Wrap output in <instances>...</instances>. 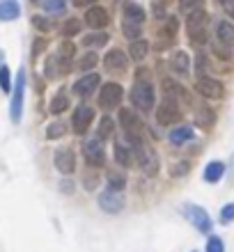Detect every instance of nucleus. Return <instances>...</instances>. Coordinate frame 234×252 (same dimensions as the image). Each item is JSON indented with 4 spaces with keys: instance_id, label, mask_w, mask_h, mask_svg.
<instances>
[{
    "instance_id": "nucleus-16",
    "label": "nucleus",
    "mask_w": 234,
    "mask_h": 252,
    "mask_svg": "<svg viewBox=\"0 0 234 252\" xmlns=\"http://www.w3.org/2000/svg\"><path fill=\"white\" fill-rule=\"evenodd\" d=\"M101 78H99V73H85L80 80H76V85H74V92L78 94V96H90V94L99 87Z\"/></svg>"
},
{
    "instance_id": "nucleus-48",
    "label": "nucleus",
    "mask_w": 234,
    "mask_h": 252,
    "mask_svg": "<svg viewBox=\"0 0 234 252\" xmlns=\"http://www.w3.org/2000/svg\"><path fill=\"white\" fill-rule=\"evenodd\" d=\"M34 2H39V0H34Z\"/></svg>"
},
{
    "instance_id": "nucleus-8",
    "label": "nucleus",
    "mask_w": 234,
    "mask_h": 252,
    "mask_svg": "<svg viewBox=\"0 0 234 252\" xmlns=\"http://www.w3.org/2000/svg\"><path fill=\"white\" fill-rule=\"evenodd\" d=\"M195 90L202 94V96H207V99H223V83L216 78H209V76H198L195 80Z\"/></svg>"
},
{
    "instance_id": "nucleus-45",
    "label": "nucleus",
    "mask_w": 234,
    "mask_h": 252,
    "mask_svg": "<svg viewBox=\"0 0 234 252\" xmlns=\"http://www.w3.org/2000/svg\"><path fill=\"white\" fill-rule=\"evenodd\" d=\"M44 46H46V44H44V39H37V41H34V44H33V58H34V55H39L41 51H44Z\"/></svg>"
},
{
    "instance_id": "nucleus-22",
    "label": "nucleus",
    "mask_w": 234,
    "mask_h": 252,
    "mask_svg": "<svg viewBox=\"0 0 234 252\" xmlns=\"http://www.w3.org/2000/svg\"><path fill=\"white\" fill-rule=\"evenodd\" d=\"M108 39H110V34L103 32V30H94V32L85 34L83 37V46L85 48H101V46H106Z\"/></svg>"
},
{
    "instance_id": "nucleus-33",
    "label": "nucleus",
    "mask_w": 234,
    "mask_h": 252,
    "mask_svg": "<svg viewBox=\"0 0 234 252\" xmlns=\"http://www.w3.org/2000/svg\"><path fill=\"white\" fill-rule=\"evenodd\" d=\"M67 108H69V99L65 96V94H58V96H53V99H51L48 110H51V115H60V113H65Z\"/></svg>"
},
{
    "instance_id": "nucleus-9",
    "label": "nucleus",
    "mask_w": 234,
    "mask_h": 252,
    "mask_svg": "<svg viewBox=\"0 0 234 252\" xmlns=\"http://www.w3.org/2000/svg\"><path fill=\"white\" fill-rule=\"evenodd\" d=\"M99 206L101 211L106 213H120L124 209V195L120 190H113V188H108L99 195Z\"/></svg>"
},
{
    "instance_id": "nucleus-35",
    "label": "nucleus",
    "mask_w": 234,
    "mask_h": 252,
    "mask_svg": "<svg viewBox=\"0 0 234 252\" xmlns=\"http://www.w3.org/2000/svg\"><path fill=\"white\" fill-rule=\"evenodd\" d=\"M80 28H83V23H80L78 19H69L65 26H62V34L65 37H76V34H80Z\"/></svg>"
},
{
    "instance_id": "nucleus-28",
    "label": "nucleus",
    "mask_w": 234,
    "mask_h": 252,
    "mask_svg": "<svg viewBox=\"0 0 234 252\" xmlns=\"http://www.w3.org/2000/svg\"><path fill=\"white\" fill-rule=\"evenodd\" d=\"M44 73H46V78H58V76H62V73H65V69H62V64H60V60H58L55 55L46 58V64H44Z\"/></svg>"
},
{
    "instance_id": "nucleus-13",
    "label": "nucleus",
    "mask_w": 234,
    "mask_h": 252,
    "mask_svg": "<svg viewBox=\"0 0 234 252\" xmlns=\"http://www.w3.org/2000/svg\"><path fill=\"white\" fill-rule=\"evenodd\" d=\"M163 92L167 94V99L170 101H181L184 106H191V103H193L191 94H188L181 85H177L174 80H170V78H163Z\"/></svg>"
},
{
    "instance_id": "nucleus-39",
    "label": "nucleus",
    "mask_w": 234,
    "mask_h": 252,
    "mask_svg": "<svg viewBox=\"0 0 234 252\" xmlns=\"http://www.w3.org/2000/svg\"><path fill=\"white\" fill-rule=\"evenodd\" d=\"M33 26L41 32H48V30H53V21L51 19H44V16H33Z\"/></svg>"
},
{
    "instance_id": "nucleus-41",
    "label": "nucleus",
    "mask_w": 234,
    "mask_h": 252,
    "mask_svg": "<svg viewBox=\"0 0 234 252\" xmlns=\"http://www.w3.org/2000/svg\"><path fill=\"white\" fill-rule=\"evenodd\" d=\"M83 186H85V190H94V188L99 186V177L94 172H85V177H83Z\"/></svg>"
},
{
    "instance_id": "nucleus-7",
    "label": "nucleus",
    "mask_w": 234,
    "mask_h": 252,
    "mask_svg": "<svg viewBox=\"0 0 234 252\" xmlns=\"http://www.w3.org/2000/svg\"><path fill=\"white\" fill-rule=\"evenodd\" d=\"M156 122H159L161 126L179 124V122H181V110H179V106H177L174 101L166 99L159 108H156Z\"/></svg>"
},
{
    "instance_id": "nucleus-46",
    "label": "nucleus",
    "mask_w": 234,
    "mask_h": 252,
    "mask_svg": "<svg viewBox=\"0 0 234 252\" xmlns=\"http://www.w3.org/2000/svg\"><path fill=\"white\" fill-rule=\"evenodd\" d=\"M221 5H223V9H225L230 16H234V0H223Z\"/></svg>"
},
{
    "instance_id": "nucleus-43",
    "label": "nucleus",
    "mask_w": 234,
    "mask_h": 252,
    "mask_svg": "<svg viewBox=\"0 0 234 252\" xmlns=\"http://www.w3.org/2000/svg\"><path fill=\"white\" fill-rule=\"evenodd\" d=\"M200 2L202 0H179V9L181 12H193V9H198Z\"/></svg>"
},
{
    "instance_id": "nucleus-30",
    "label": "nucleus",
    "mask_w": 234,
    "mask_h": 252,
    "mask_svg": "<svg viewBox=\"0 0 234 252\" xmlns=\"http://www.w3.org/2000/svg\"><path fill=\"white\" fill-rule=\"evenodd\" d=\"M122 32H124V37H129L131 41H135L142 37V26L140 23H131V21L122 19Z\"/></svg>"
},
{
    "instance_id": "nucleus-18",
    "label": "nucleus",
    "mask_w": 234,
    "mask_h": 252,
    "mask_svg": "<svg viewBox=\"0 0 234 252\" xmlns=\"http://www.w3.org/2000/svg\"><path fill=\"white\" fill-rule=\"evenodd\" d=\"M134 147L131 145H124V142H115V160L124 167H131L134 165Z\"/></svg>"
},
{
    "instance_id": "nucleus-5",
    "label": "nucleus",
    "mask_w": 234,
    "mask_h": 252,
    "mask_svg": "<svg viewBox=\"0 0 234 252\" xmlns=\"http://www.w3.org/2000/svg\"><path fill=\"white\" fill-rule=\"evenodd\" d=\"M23 96H26V71L21 69L14 80V94H12V106H9V117L12 122L19 124L23 117Z\"/></svg>"
},
{
    "instance_id": "nucleus-32",
    "label": "nucleus",
    "mask_w": 234,
    "mask_h": 252,
    "mask_svg": "<svg viewBox=\"0 0 234 252\" xmlns=\"http://www.w3.org/2000/svg\"><path fill=\"white\" fill-rule=\"evenodd\" d=\"M74 53H76V46H74V44H71V41H62L55 55H58V60L71 64V58H74Z\"/></svg>"
},
{
    "instance_id": "nucleus-42",
    "label": "nucleus",
    "mask_w": 234,
    "mask_h": 252,
    "mask_svg": "<svg viewBox=\"0 0 234 252\" xmlns=\"http://www.w3.org/2000/svg\"><path fill=\"white\" fill-rule=\"evenodd\" d=\"M234 220V204H225L221 209V222H232Z\"/></svg>"
},
{
    "instance_id": "nucleus-15",
    "label": "nucleus",
    "mask_w": 234,
    "mask_h": 252,
    "mask_svg": "<svg viewBox=\"0 0 234 252\" xmlns=\"http://www.w3.org/2000/svg\"><path fill=\"white\" fill-rule=\"evenodd\" d=\"M53 163H55V167H58L62 174H71L76 170V156H74L71 149H58V152H55Z\"/></svg>"
},
{
    "instance_id": "nucleus-1",
    "label": "nucleus",
    "mask_w": 234,
    "mask_h": 252,
    "mask_svg": "<svg viewBox=\"0 0 234 252\" xmlns=\"http://www.w3.org/2000/svg\"><path fill=\"white\" fill-rule=\"evenodd\" d=\"M131 103H134L138 110L142 113H149L154 110V103H156V94H154V85L149 80H138L131 90Z\"/></svg>"
},
{
    "instance_id": "nucleus-17",
    "label": "nucleus",
    "mask_w": 234,
    "mask_h": 252,
    "mask_svg": "<svg viewBox=\"0 0 234 252\" xmlns=\"http://www.w3.org/2000/svg\"><path fill=\"white\" fill-rule=\"evenodd\" d=\"M127 64H129V58L124 55V51H120V48H113V51H108V53L103 55V66L113 69V71L124 69Z\"/></svg>"
},
{
    "instance_id": "nucleus-3",
    "label": "nucleus",
    "mask_w": 234,
    "mask_h": 252,
    "mask_svg": "<svg viewBox=\"0 0 234 252\" xmlns=\"http://www.w3.org/2000/svg\"><path fill=\"white\" fill-rule=\"evenodd\" d=\"M186 28H188V39H191V44L202 46V44L207 41V12H204V9H193V12L188 14Z\"/></svg>"
},
{
    "instance_id": "nucleus-29",
    "label": "nucleus",
    "mask_w": 234,
    "mask_h": 252,
    "mask_svg": "<svg viewBox=\"0 0 234 252\" xmlns=\"http://www.w3.org/2000/svg\"><path fill=\"white\" fill-rule=\"evenodd\" d=\"M39 5H41L44 12L58 16V14H62L65 9H67V0H39Z\"/></svg>"
},
{
    "instance_id": "nucleus-4",
    "label": "nucleus",
    "mask_w": 234,
    "mask_h": 252,
    "mask_svg": "<svg viewBox=\"0 0 234 252\" xmlns=\"http://www.w3.org/2000/svg\"><path fill=\"white\" fill-rule=\"evenodd\" d=\"M131 147H134V156L138 158V165L142 167V172L149 174V177H154V174L159 172L156 152L149 145H145V142H138V145H131Z\"/></svg>"
},
{
    "instance_id": "nucleus-34",
    "label": "nucleus",
    "mask_w": 234,
    "mask_h": 252,
    "mask_svg": "<svg viewBox=\"0 0 234 252\" xmlns=\"http://www.w3.org/2000/svg\"><path fill=\"white\" fill-rule=\"evenodd\" d=\"M65 133H67V124H65V122H51L48 128H46V138L48 140H58V138H62Z\"/></svg>"
},
{
    "instance_id": "nucleus-36",
    "label": "nucleus",
    "mask_w": 234,
    "mask_h": 252,
    "mask_svg": "<svg viewBox=\"0 0 234 252\" xmlns=\"http://www.w3.org/2000/svg\"><path fill=\"white\" fill-rule=\"evenodd\" d=\"M106 181H108V188H113V190H122L124 184H127V179H124L122 174H117V172H108Z\"/></svg>"
},
{
    "instance_id": "nucleus-11",
    "label": "nucleus",
    "mask_w": 234,
    "mask_h": 252,
    "mask_svg": "<svg viewBox=\"0 0 234 252\" xmlns=\"http://www.w3.org/2000/svg\"><path fill=\"white\" fill-rule=\"evenodd\" d=\"M122 101V87L117 83H106V85H101V92H99V103L103 108H117Z\"/></svg>"
},
{
    "instance_id": "nucleus-31",
    "label": "nucleus",
    "mask_w": 234,
    "mask_h": 252,
    "mask_svg": "<svg viewBox=\"0 0 234 252\" xmlns=\"http://www.w3.org/2000/svg\"><path fill=\"white\" fill-rule=\"evenodd\" d=\"M113 131H115V122L110 120L108 115H103V117H101V122H99V128H97V138L106 140V138H110V135H113Z\"/></svg>"
},
{
    "instance_id": "nucleus-25",
    "label": "nucleus",
    "mask_w": 234,
    "mask_h": 252,
    "mask_svg": "<svg viewBox=\"0 0 234 252\" xmlns=\"http://www.w3.org/2000/svg\"><path fill=\"white\" fill-rule=\"evenodd\" d=\"M147 51H149V44L145 39H135V41H131V46H129V55H131L134 62L145 60V58H147Z\"/></svg>"
},
{
    "instance_id": "nucleus-27",
    "label": "nucleus",
    "mask_w": 234,
    "mask_h": 252,
    "mask_svg": "<svg viewBox=\"0 0 234 252\" xmlns=\"http://www.w3.org/2000/svg\"><path fill=\"white\" fill-rule=\"evenodd\" d=\"M170 66H172L174 73H179V76H186L188 73V55L184 51H177L172 55V60H170Z\"/></svg>"
},
{
    "instance_id": "nucleus-23",
    "label": "nucleus",
    "mask_w": 234,
    "mask_h": 252,
    "mask_svg": "<svg viewBox=\"0 0 234 252\" xmlns=\"http://www.w3.org/2000/svg\"><path fill=\"white\" fill-rule=\"evenodd\" d=\"M216 34H218V39H221L223 46L234 44V26L228 23V21H218V23H216Z\"/></svg>"
},
{
    "instance_id": "nucleus-38",
    "label": "nucleus",
    "mask_w": 234,
    "mask_h": 252,
    "mask_svg": "<svg viewBox=\"0 0 234 252\" xmlns=\"http://www.w3.org/2000/svg\"><path fill=\"white\" fill-rule=\"evenodd\" d=\"M0 90H2V92H9V90H12V76H9L7 64H0Z\"/></svg>"
},
{
    "instance_id": "nucleus-26",
    "label": "nucleus",
    "mask_w": 234,
    "mask_h": 252,
    "mask_svg": "<svg viewBox=\"0 0 234 252\" xmlns=\"http://www.w3.org/2000/svg\"><path fill=\"white\" fill-rule=\"evenodd\" d=\"M214 122H216V113L209 106H200L198 110H195V124H200V126H204V128H209Z\"/></svg>"
},
{
    "instance_id": "nucleus-20",
    "label": "nucleus",
    "mask_w": 234,
    "mask_h": 252,
    "mask_svg": "<svg viewBox=\"0 0 234 252\" xmlns=\"http://www.w3.org/2000/svg\"><path fill=\"white\" fill-rule=\"evenodd\" d=\"M21 16V5L16 0H0V21H14Z\"/></svg>"
},
{
    "instance_id": "nucleus-49",
    "label": "nucleus",
    "mask_w": 234,
    "mask_h": 252,
    "mask_svg": "<svg viewBox=\"0 0 234 252\" xmlns=\"http://www.w3.org/2000/svg\"><path fill=\"white\" fill-rule=\"evenodd\" d=\"M218 2H223V0H218Z\"/></svg>"
},
{
    "instance_id": "nucleus-14",
    "label": "nucleus",
    "mask_w": 234,
    "mask_h": 252,
    "mask_svg": "<svg viewBox=\"0 0 234 252\" xmlns=\"http://www.w3.org/2000/svg\"><path fill=\"white\" fill-rule=\"evenodd\" d=\"M108 21H110V16H108V12L103 9V7H87V12H85V23L92 30H101V28H106L108 26Z\"/></svg>"
},
{
    "instance_id": "nucleus-24",
    "label": "nucleus",
    "mask_w": 234,
    "mask_h": 252,
    "mask_svg": "<svg viewBox=\"0 0 234 252\" xmlns=\"http://www.w3.org/2000/svg\"><path fill=\"white\" fill-rule=\"evenodd\" d=\"M223 174H225V165H223L221 160H211V163L204 167V181H209V184L221 181Z\"/></svg>"
},
{
    "instance_id": "nucleus-6",
    "label": "nucleus",
    "mask_w": 234,
    "mask_h": 252,
    "mask_svg": "<svg viewBox=\"0 0 234 252\" xmlns=\"http://www.w3.org/2000/svg\"><path fill=\"white\" fill-rule=\"evenodd\" d=\"M83 154H85V163L92 167H101L106 163V152L101 147L99 138H87L83 142Z\"/></svg>"
},
{
    "instance_id": "nucleus-21",
    "label": "nucleus",
    "mask_w": 234,
    "mask_h": 252,
    "mask_svg": "<svg viewBox=\"0 0 234 252\" xmlns=\"http://www.w3.org/2000/svg\"><path fill=\"white\" fill-rule=\"evenodd\" d=\"M122 14H124V21H131V23H140L145 21V12H142L140 5H135V2H124L122 5Z\"/></svg>"
},
{
    "instance_id": "nucleus-40",
    "label": "nucleus",
    "mask_w": 234,
    "mask_h": 252,
    "mask_svg": "<svg viewBox=\"0 0 234 252\" xmlns=\"http://www.w3.org/2000/svg\"><path fill=\"white\" fill-rule=\"evenodd\" d=\"M207 252H225V246H223V239H221V236H209Z\"/></svg>"
},
{
    "instance_id": "nucleus-10",
    "label": "nucleus",
    "mask_w": 234,
    "mask_h": 252,
    "mask_svg": "<svg viewBox=\"0 0 234 252\" xmlns=\"http://www.w3.org/2000/svg\"><path fill=\"white\" fill-rule=\"evenodd\" d=\"M186 218L191 220V225L193 227H198V232H211V218H209V213L202 209V206H198V204H188L186 209Z\"/></svg>"
},
{
    "instance_id": "nucleus-12",
    "label": "nucleus",
    "mask_w": 234,
    "mask_h": 252,
    "mask_svg": "<svg viewBox=\"0 0 234 252\" xmlns=\"http://www.w3.org/2000/svg\"><path fill=\"white\" fill-rule=\"evenodd\" d=\"M94 120V108L92 106H78L74 110V117H71V128H74L76 133H85L87 128H90V124H92Z\"/></svg>"
},
{
    "instance_id": "nucleus-44",
    "label": "nucleus",
    "mask_w": 234,
    "mask_h": 252,
    "mask_svg": "<svg viewBox=\"0 0 234 252\" xmlns=\"http://www.w3.org/2000/svg\"><path fill=\"white\" fill-rule=\"evenodd\" d=\"M188 172V163H181V165H172V170H170V174L172 177H181V174Z\"/></svg>"
},
{
    "instance_id": "nucleus-2",
    "label": "nucleus",
    "mask_w": 234,
    "mask_h": 252,
    "mask_svg": "<svg viewBox=\"0 0 234 252\" xmlns=\"http://www.w3.org/2000/svg\"><path fill=\"white\" fill-rule=\"evenodd\" d=\"M120 126L122 131H124V135H127L129 145H138V142H142V122L140 117L134 113V110H129V108H122L120 110Z\"/></svg>"
},
{
    "instance_id": "nucleus-37",
    "label": "nucleus",
    "mask_w": 234,
    "mask_h": 252,
    "mask_svg": "<svg viewBox=\"0 0 234 252\" xmlns=\"http://www.w3.org/2000/svg\"><path fill=\"white\" fill-rule=\"evenodd\" d=\"M94 64H97V53H94V51L85 53V55H83V58L78 60V69H80V71H90Z\"/></svg>"
},
{
    "instance_id": "nucleus-19",
    "label": "nucleus",
    "mask_w": 234,
    "mask_h": 252,
    "mask_svg": "<svg viewBox=\"0 0 234 252\" xmlns=\"http://www.w3.org/2000/svg\"><path fill=\"white\" fill-rule=\"evenodd\" d=\"M167 140L172 142L174 147H181V145H186L188 140H193V128L191 126H184L179 124L177 128H172L170 131V135H167Z\"/></svg>"
},
{
    "instance_id": "nucleus-47",
    "label": "nucleus",
    "mask_w": 234,
    "mask_h": 252,
    "mask_svg": "<svg viewBox=\"0 0 234 252\" xmlns=\"http://www.w3.org/2000/svg\"><path fill=\"white\" fill-rule=\"evenodd\" d=\"M94 2H97V0H74V5L76 7H94Z\"/></svg>"
}]
</instances>
